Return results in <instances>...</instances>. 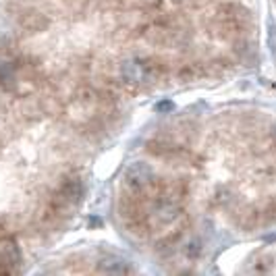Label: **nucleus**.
I'll return each instance as SVG.
<instances>
[{"label":"nucleus","instance_id":"f257e3e1","mask_svg":"<svg viewBox=\"0 0 276 276\" xmlns=\"http://www.w3.org/2000/svg\"><path fill=\"white\" fill-rule=\"evenodd\" d=\"M154 181V171L147 162H133L125 172V183L133 191H141Z\"/></svg>","mask_w":276,"mask_h":276},{"label":"nucleus","instance_id":"f03ea898","mask_svg":"<svg viewBox=\"0 0 276 276\" xmlns=\"http://www.w3.org/2000/svg\"><path fill=\"white\" fill-rule=\"evenodd\" d=\"M123 77L125 81L129 83H143L147 77H150V69H147V65L143 61H139V58H131V61L123 63Z\"/></svg>","mask_w":276,"mask_h":276},{"label":"nucleus","instance_id":"7ed1b4c3","mask_svg":"<svg viewBox=\"0 0 276 276\" xmlns=\"http://www.w3.org/2000/svg\"><path fill=\"white\" fill-rule=\"evenodd\" d=\"M19 264H21V249L17 247L15 241L4 243L2 249H0V266H2V272H15Z\"/></svg>","mask_w":276,"mask_h":276},{"label":"nucleus","instance_id":"20e7f679","mask_svg":"<svg viewBox=\"0 0 276 276\" xmlns=\"http://www.w3.org/2000/svg\"><path fill=\"white\" fill-rule=\"evenodd\" d=\"M98 272L100 274H127V272H131V268L125 258L110 253V255H104V258L98 262Z\"/></svg>","mask_w":276,"mask_h":276},{"label":"nucleus","instance_id":"39448f33","mask_svg":"<svg viewBox=\"0 0 276 276\" xmlns=\"http://www.w3.org/2000/svg\"><path fill=\"white\" fill-rule=\"evenodd\" d=\"M15 83H17V77H15L13 65L6 61H0V85H2L4 90H13Z\"/></svg>","mask_w":276,"mask_h":276},{"label":"nucleus","instance_id":"423d86ee","mask_svg":"<svg viewBox=\"0 0 276 276\" xmlns=\"http://www.w3.org/2000/svg\"><path fill=\"white\" fill-rule=\"evenodd\" d=\"M21 23H23L25 29H29V32H39V29L48 27V19L42 17V15H37L35 11H29V13L21 19Z\"/></svg>","mask_w":276,"mask_h":276},{"label":"nucleus","instance_id":"0eeeda50","mask_svg":"<svg viewBox=\"0 0 276 276\" xmlns=\"http://www.w3.org/2000/svg\"><path fill=\"white\" fill-rule=\"evenodd\" d=\"M81 191H83V187H81V183H79L77 179H69L65 185H63V189H61V195L65 197L67 202H79V195H81Z\"/></svg>","mask_w":276,"mask_h":276},{"label":"nucleus","instance_id":"6e6552de","mask_svg":"<svg viewBox=\"0 0 276 276\" xmlns=\"http://www.w3.org/2000/svg\"><path fill=\"white\" fill-rule=\"evenodd\" d=\"M171 110H174V104L171 102V100H162V102H158L156 104V112H171Z\"/></svg>","mask_w":276,"mask_h":276},{"label":"nucleus","instance_id":"1a4fd4ad","mask_svg":"<svg viewBox=\"0 0 276 276\" xmlns=\"http://www.w3.org/2000/svg\"><path fill=\"white\" fill-rule=\"evenodd\" d=\"M200 251H202V245L197 243V241L189 243V247H187V255H191V258H195V255H200Z\"/></svg>","mask_w":276,"mask_h":276},{"label":"nucleus","instance_id":"9d476101","mask_svg":"<svg viewBox=\"0 0 276 276\" xmlns=\"http://www.w3.org/2000/svg\"><path fill=\"white\" fill-rule=\"evenodd\" d=\"M4 239H6V229H4V224H0V243Z\"/></svg>","mask_w":276,"mask_h":276},{"label":"nucleus","instance_id":"9b49d317","mask_svg":"<svg viewBox=\"0 0 276 276\" xmlns=\"http://www.w3.org/2000/svg\"><path fill=\"white\" fill-rule=\"evenodd\" d=\"M274 135H276V129H274Z\"/></svg>","mask_w":276,"mask_h":276}]
</instances>
